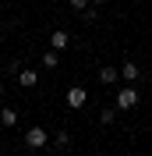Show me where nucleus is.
<instances>
[{
    "mask_svg": "<svg viewBox=\"0 0 152 156\" xmlns=\"http://www.w3.org/2000/svg\"><path fill=\"white\" fill-rule=\"evenodd\" d=\"M134 107H138V89L134 85L120 89V92H117V110H134Z\"/></svg>",
    "mask_w": 152,
    "mask_h": 156,
    "instance_id": "nucleus-1",
    "label": "nucleus"
},
{
    "mask_svg": "<svg viewBox=\"0 0 152 156\" xmlns=\"http://www.w3.org/2000/svg\"><path fill=\"white\" fill-rule=\"evenodd\" d=\"M46 142H50V135L43 128H29V131H25V146L29 149H46Z\"/></svg>",
    "mask_w": 152,
    "mask_h": 156,
    "instance_id": "nucleus-2",
    "label": "nucleus"
},
{
    "mask_svg": "<svg viewBox=\"0 0 152 156\" xmlns=\"http://www.w3.org/2000/svg\"><path fill=\"white\" fill-rule=\"evenodd\" d=\"M85 99H88V92H85L81 85L67 89V107H71V110H81V107H85Z\"/></svg>",
    "mask_w": 152,
    "mask_h": 156,
    "instance_id": "nucleus-3",
    "label": "nucleus"
},
{
    "mask_svg": "<svg viewBox=\"0 0 152 156\" xmlns=\"http://www.w3.org/2000/svg\"><path fill=\"white\" fill-rule=\"evenodd\" d=\"M120 75H124V82H138V75H142V71H138V64L124 60V64H120Z\"/></svg>",
    "mask_w": 152,
    "mask_h": 156,
    "instance_id": "nucleus-4",
    "label": "nucleus"
},
{
    "mask_svg": "<svg viewBox=\"0 0 152 156\" xmlns=\"http://www.w3.org/2000/svg\"><path fill=\"white\" fill-rule=\"evenodd\" d=\"M18 82H21V85H25V89H32V85H36V82H39V71H32V68L18 71Z\"/></svg>",
    "mask_w": 152,
    "mask_h": 156,
    "instance_id": "nucleus-5",
    "label": "nucleus"
},
{
    "mask_svg": "<svg viewBox=\"0 0 152 156\" xmlns=\"http://www.w3.org/2000/svg\"><path fill=\"white\" fill-rule=\"evenodd\" d=\"M117 78H120V71H117V68H110V64H106V68L99 71V82H103V85H113Z\"/></svg>",
    "mask_w": 152,
    "mask_h": 156,
    "instance_id": "nucleus-6",
    "label": "nucleus"
},
{
    "mask_svg": "<svg viewBox=\"0 0 152 156\" xmlns=\"http://www.w3.org/2000/svg\"><path fill=\"white\" fill-rule=\"evenodd\" d=\"M67 43H71L67 32H53V36H50V46H53V50H67Z\"/></svg>",
    "mask_w": 152,
    "mask_h": 156,
    "instance_id": "nucleus-7",
    "label": "nucleus"
},
{
    "mask_svg": "<svg viewBox=\"0 0 152 156\" xmlns=\"http://www.w3.org/2000/svg\"><path fill=\"white\" fill-rule=\"evenodd\" d=\"M57 64H60V50H50V53H43V68H50V71H53Z\"/></svg>",
    "mask_w": 152,
    "mask_h": 156,
    "instance_id": "nucleus-8",
    "label": "nucleus"
},
{
    "mask_svg": "<svg viewBox=\"0 0 152 156\" xmlns=\"http://www.w3.org/2000/svg\"><path fill=\"white\" fill-rule=\"evenodd\" d=\"M0 124L14 128V124H18V114H14V110H11V107H4V110H0Z\"/></svg>",
    "mask_w": 152,
    "mask_h": 156,
    "instance_id": "nucleus-9",
    "label": "nucleus"
},
{
    "mask_svg": "<svg viewBox=\"0 0 152 156\" xmlns=\"http://www.w3.org/2000/svg\"><path fill=\"white\" fill-rule=\"evenodd\" d=\"M53 146H57V149H67V146H71V135H67V131H57V135H53Z\"/></svg>",
    "mask_w": 152,
    "mask_h": 156,
    "instance_id": "nucleus-10",
    "label": "nucleus"
},
{
    "mask_svg": "<svg viewBox=\"0 0 152 156\" xmlns=\"http://www.w3.org/2000/svg\"><path fill=\"white\" fill-rule=\"evenodd\" d=\"M113 117H117V110H113V107L103 110V114H99V124H113Z\"/></svg>",
    "mask_w": 152,
    "mask_h": 156,
    "instance_id": "nucleus-11",
    "label": "nucleus"
},
{
    "mask_svg": "<svg viewBox=\"0 0 152 156\" xmlns=\"http://www.w3.org/2000/svg\"><path fill=\"white\" fill-rule=\"evenodd\" d=\"M67 4H71V11H85L92 0H67Z\"/></svg>",
    "mask_w": 152,
    "mask_h": 156,
    "instance_id": "nucleus-12",
    "label": "nucleus"
},
{
    "mask_svg": "<svg viewBox=\"0 0 152 156\" xmlns=\"http://www.w3.org/2000/svg\"><path fill=\"white\" fill-rule=\"evenodd\" d=\"M99 4H106V0H92V7H99Z\"/></svg>",
    "mask_w": 152,
    "mask_h": 156,
    "instance_id": "nucleus-13",
    "label": "nucleus"
},
{
    "mask_svg": "<svg viewBox=\"0 0 152 156\" xmlns=\"http://www.w3.org/2000/svg\"><path fill=\"white\" fill-rule=\"evenodd\" d=\"M0 99H4V85H0Z\"/></svg>",
    "mask_w": 152,
    "mask_h": 156,
    "instance_id": "nucleus-14",
    "label": "nucleus"
}]
</instances>
